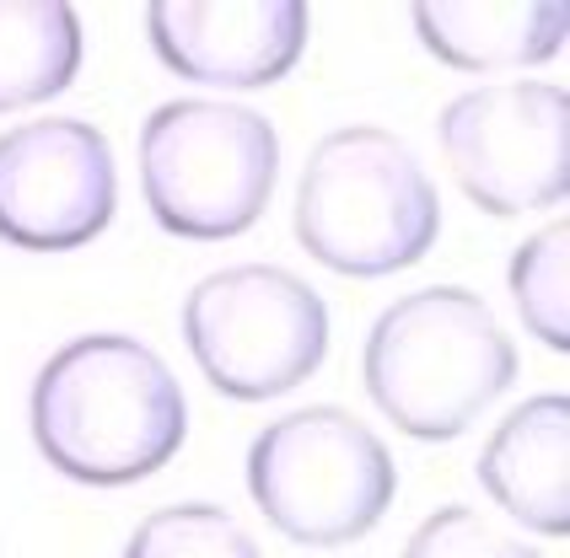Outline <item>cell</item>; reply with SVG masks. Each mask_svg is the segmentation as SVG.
<instances>
[{"instance_id": "1", "label": "cell", "mask_w": 570, "mask_h": 558, "mask_svg": "<svg viewBox=\"0 0 570 558\" xmlns=\"http://www.w3.org/2000/svg\"><path fill=\"white\" fill-rule=\"evenodd\" d=\"M189 403L151 343L81 333L60 343L32 381V440L65 478L125 489L178 457Z\"/></svg>"}, {"instance_id": "2", "label": "cell", "mask_w": 570, "mask_h": 558, "mask_svg": "<svg viewBox=\"0 0 570 558\" xmlns=\"http://www.w3.org/2000/svg\"><path fill=\"white\" fill-rule=\"evenodd\" d=\"M361 381L387 425L414 440H452L517 381V343L484 296L425 285L372 322Z\"/></svg>"}, {"instance_id": "3", "label": "cell", "mask_w": 570, "mask_h": 558, "mask_svg": "<svg viewBox=\"0 0 570 558\" xmlns=\"http://www.w3.org/2000/svg\"><path fill=\"white\" fill-rule=\"evenodd\" d=\"M442 199L420 156L377 124L323 134L296 183V242L345 279H382L436 248Z\"/></svg>"}, {"instance_id": "4", "label": "cell", "mask_w": 570, "mask_h": 558, "mask_svg": "<svg viewBox=\"0 0 570 558\" xmlns=\"http://www.w3.org/2000/svg\"><path fill=\"white\" fill-rule=\"evenodd\" d=\"M275 124L210 97L161 102L140 124V193L161 231L184 242H232L275 199Z\"/></svg>"}, {"instance_id": "5", "label": "cell", "mask_w": 570, "mask_h": 558, "mask_svg": "<svg viewBox=\"0 0 570 558\" xmlns=\"http://www.w3.org/2000/svg\"><path fill=\"white\" fill-rule=\"evenodd\" d=\"M399 472L372 425L313 403L264 425L248 446V495L296 548H350L393 505Z\"/></svg>"}, {"instance_id": "6", "label": "cell", "mask_w": 570, "mask_h": 558, "mask_svg": "<svg viewBox=\"0 0 570 558\" xmlns=\"http://www.w3.org/2000/svg\"><path fill=\"white\" fill-rule=\"evenodd\" d=\"M184 343L222 398L269 403L323 366L328 307L291 269L232 263L184 296Z\"/></svg>"}, {"instance_id": "7", "label": "cell", "mask_w": 570, "mask_h": 558, "mask_svg": "<svg viewBox=\"0 0 570 558\" xmlns=\"http://www.w3.org/2000/svg\"><path fill=\"white\" fill-rule=\"evenodd\" d=\"M446 167L484 216L554 210L570 183V97L554 81H495L436 119Z\"/></svg>"}, {"instance_id": "8", "label": "cell", "mask_w": 570, "mask_h": 558, "mask_svg": "<svg viewBox=\"0 0 570 558\" xmlns=\"http://www.w3.org/2000/svg\"><path fill=\"white\" fill-rule=\"evenodd\" d=\"M119 210V172L87 119H32L0 134V242L70 252L102 237Z\"/></svg>"}, {"instance_id": "9", "label": "cell", "mask_w": 570, "mask_h": 558, "mask_svg": "<svg viewBox=\"0 0 570 558\" xmlns=\"http://www.w3.org/2000/svg\"><path fill=\"white\" fill-rule=\"evenodd\" d=\"M146 38L173 76L254 92L291 76L307 49L302 0H151Z\"/></svg>"}, {"instance_id": "10", "label": "cell", "mask_w": 570, "mask_h": 558, "mask_svg": "<svg viewBox=\"0 0 570 558\" xmlns=\"http://www.w3.org/2000/svg\"><path fill=\"white\" fill-rule=\"evenodd\" d=\"M570 403L539 392L517 403L479 451V484L511 521L566 537L570 531Z\"/></svg>"}, {"instance_id": "11", "label": "cell", "mask_w": 570, "mask_h": 558, "mask_svg": "<svg viewBox=\"0 0 570 558\" xmlns=\"http://www.w3.org/2000/svg\"><path fill=\"white\" fill-rule=\"evenodd\" d=\"M570 6L566 0H420L414 32L452 70L495 76L528 70L560 54Z\"/></svg>"}, {"instance_id": "12", "label": "cell", "mask_w": 570, "mask_h": 558, "mask_svg": "<svg viewBox=\"0 0 570 558\" xmlns=\"http://www.w3.org/2000/svg\"><path fill=\"white\" fill-rule=\"evenodd\" d=\"M81 70V28L60 0H0V113L60 97Z\"/></svg>"}, {"instance_id": "13", "label": "cell", "mask_w": 570, "mask_h": 558, "mask_svg": "<svg viewBox=\"0 0 570 558\" xmlns=\"http://www.w3.org/2000/svg\"><path fill=\"white\" fill-rule=\"evenodd\" d=\"M511 301L543 349H570V226L549 220L511 258Z\"/></svg>"}, {"instance_id": "14", "label": "cell", "mask_w": 570, "mask_h": 558, "mask_svg": "<svg viewBox=\"0 0 570 558\" xmlns=\"http://www.w3.org/2000/svg\"><path fill=\"white\" fill-rule=\"evenodd\" d=\"M125 558H258V542L222 505H161L129 531Z\"/></svg>"}, {"instance_id": "15", "label": "cell", "mask_w": 570, "mask_h": 558, "mask_svg": "<svg viewBox=\"0 0 570 558\" xmlns=\"http://www.w3.org/2000/svg\"><path fill=\"white\" fill-rule=\"evenodd\" d=\"M404 558H543L533 542L501 531L469 505H442L431 510L414 537L404 542Z\"/></svg>"}]
</instances>
